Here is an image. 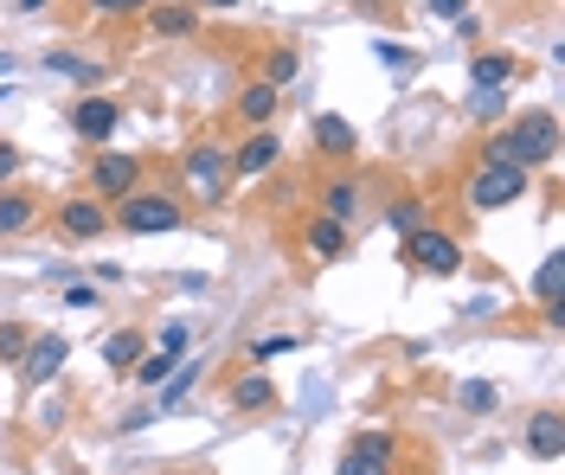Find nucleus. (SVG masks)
<instances>
[{"label": "nucleus", "mask_w": 565, "mask_h": 475, "mask_svg": "<svg viewBox=\"0 0 565 475\" xmlns=\"http://www.w3.org/2000/svg\"><path fill=\"white\" fill-rule=\"evenodd\" d=\"M386 225L398 231V238H412L418 225H430V213H424V199H418V193H398V199L386 206Z\"/></svg>", "instance_id": "obj_24"}, {"label": "nucleus", "mask_w": 565, "mask_h": 475, "mask_svg": "<svg viewBox=\"0 0 565 475\" xmlns=\"http://www.w3.org/2000/svg\"><path fill=\"white\" fill-rule=\"evenodd\" d=\"M302 251L316 257V263H341V257H348V225H334V219H309L302 225Z\"/></svg>", "instance_id": "obj_19"}, {"label": "nucleus", "mask_w": 565, "mask_h": 475, "mask_svg": "<svg viewBox=\"0 0 565 475\" xmlns=\"http://www.w3.org/2000/svg\"><path fill=\"white\" fill-rule=\"evenodd\" d=\"M225 404L238 411V418H257V411H277L282 392H277V379L264 373V366H250V373H238L232 379V392H225Z\"/></svg>", "instance_id": "obj_14"}, {"label": "nucleus", "mask_w": 565, "mask_h": 475, "mask_svg": "<svg viewBox=\"0 0 565 475\" xmlns=\"http://www.w3.org/2000/svg\"><path fill=\"white\" fill-rule=\"evenodd\" d=\"M116 129H122V104L104 97V90H84L77 104H71V136L84 148H109L116 142Z\"/></svg>", "instance_id": "obj_6"}, {"label": "nucleus", "mask_w": 565, "mask_h": 475, "mask_svg": "<svg viewBox=\"0 0 565 475\" xmlns=\"http://www.w3.org/2000/svg\"><path fill=\"white\" fill-rule=\"evenodd\" d=\"M65 309H97V290H90V283H71V290H65Z\"/></svg>", "instance_id": "obj_37"}, {"label": "nucleus", "mask_w": 565, "mask_h": 475, "mask_svg": "<svg viewBox=\"0 0 565 475\" xmlns=\"http://www.w3.org/2000/svg\"><path fill=\"white\" fill-rule=\"evenodd\" d=\"M13 13H45V0H13Z\"/></svg>", "instance_id": "obj_38"}, {"label": "nucleus", "mask_w": 565, "mask_h": 475, "mask_svg": "<svg viewBox=\"0 0 565 475\" xmlns=\"http://www.w3.org/2000/svg\"><path fill=\"white\" fill-rule=\"evenodd\" d=\"M302 72V52H296V45H270V65H264V84H289V77Z\"/></svg>", "instance_id": "obj_29"}, {"label": "nucleus", "mask_w": 565, "mask_h": 475, "mask_svg": "<svg viewBox=\"0 0 565 475\" xmlns=\"http://www.w3.org/2000/svg\"><path fill=\"white\" fill-rule=\"evenodd\" d=\"M0 72H13V52H0Z\"/></svg>", "instance_id": "obj_40"}, {"label": "nucleus", "mask_w": 565, "mask_h": 475, "mask_svg": "<svg viewBox=\"0 0 565 475\" xmlns=\"http://www.w3.org/2000/svg\"><path fill=\"white\" fill-rule=\"evenodd\" d=\"M424 7H430V20H457V13L476 7V0H424Z\"/></svg>", "instance_id": "obj_36"}, {"label": "nucleus", "mask_w": 565, "mask_h": 475, "mask_svg": "<svg viewBox=\"0 0 565 475\" xmlns=\"http://www.w3.org/2000/svg\"><path fill=\"white\" fill-rule=\"evenodd\" d=\"M398 257H405V270H418V277H457L469 251H462L450 231H437V225H418L412 238H398Z\"/></svg>", "instance_id": "obj_5"}, {"label": "nucleus", "mask_w": 565, "mask_h": 475, "mask_svg": "<svg viewBox=\"0 0 565 475\" xmlns=\"http://www.w3.org/2000/svg\"><path fill=\"white\" fill-rule=\"evenodd\" d=\"M136 186H141V154H116V148L90 154V186H84V193H97L104 206H116V199L136 193Z\"/></svg>", "instance_id": "obj_7"}, {"label": "nucleus", "mask_w": 565, "mask_h": 475, "mask_svg": "<svg viewBox=\"0 0 565 475\" xmlns=\"http://www.w3.org/2000/svg\"><path fill=\"white\" fill-rule=\"evenodd\" d=\"M309 142H316V154H321V161H334V168H348L353 154H360V129H353L348 116L321 110V116H309Z\"/></svg>", "instance_id": "obj_10"}, {"label": "nucleus", "mask_w": 565, "mask_h": 475, "mask_svg": "<svg viewBox=\"0 0 565 475\" xmlns=\"http://www.w3.org/2000/svg\"><path fill=\"white\" fill-rule=\"evenodd\" d=\"M180 174H186V193L200 206H218L232 193V148L218 142V136H200V142L180 154Z\"/></svg>", "instance_id": "obj_3"}, {"label": "nucleus", "mask_w": 565, "mask_h": 475, "mask_svg": "<svg viewBox=\"0 0 565 475\" xmlns=\"http://www.w3.org/2000/svg\"><path fill=\"white\" fill-rule=\"evenodd\" d=\"M200 7H212V13H225V7H245V0H200Z\"/></svg>", "instance_id": "obj_39"}, {"label": "nucleus", "mask_w": 565, "mask_h": 475, "mask_svg": "<svg viewBox=\"0 0 565 475\" xmlns=\"http://www.w3.org/2000/svg\"><path fill=\"white\" fill-rule=\"evenodd\" d=\"M521 77V58L508 52H469V90H508Z\"/></svg>", "instance_id": "obj_18"}, {"label": "nucleus", "mask_w": 565, "mask_h": 475, "mask_svg": "<svg viewBox=\"0 0 565 475\" xmlns=\"http://www.w3.org/2000/svg\"><path fill=\"white\" fill-rule=\"evenodd\" d=\"M533 295H540V309L546 302H565V251H546L540 277H533Z\"/></svg>", "instance_id": "obj_25"}, {"label": "nucleus", "mask_w": 565, "mask_h": 475, "mask_svg": "<svg viewBox=\"0 0 565 475\" xmlns=\"http://www.w3.org/2000/svg\"><path fill=\"white\" fill-rule=\"evenodd\" d=\"M174 366H180V360H168V354H154V347H148V354H141V360L129 366V379H136V386H148V392H154V386H161V379H168Z\"/></svg>", "instance_id": "obj_28"}, {"label": "nucleus", "mask_w": 565, "mask_h": 475, "mask_svg": "<svg viewBox=\"0 0 565 475\" xmlns=\"http://www.w3.org/2000/svg\"><path fill=\"white\" fill-rule=\"evenodd\" d=\"M289 347H302V341H296V334H264V341H250L245 347V360H277V354H289Z\"/></svg>", "instance_id": "obj_31"}, {"label": "nucleus", "mask_w": 565, "mask_h": 475, "mask_svg": "<svg viewBox=\"0 0 565 475\" xmlns=\"http://www.w3.org/2000/svg\"><path fill=\"white\" fill-rule=\"evenodd\" d=\"M65 360H71L65 334H33L26 354H20V379H26V386H52V379L65 373Z\"/></svg>", "instance_id": "obj_12"}, {"label": "nucleus", "mask_w": 565, "mask_h": 475, "mask_svg": "<svg viewBox=\"0 0 565 475\" xmlns=\"http://www.w3.org/2000/svg\"><path fill=\"white\" fill-rule=\"evenodd\" d=\"M26 341H33V328L7 322V328H0V366H20V354H26Z\"/></svg>", "instance_id": "obj_32"}, {"label": "nucleus", "mask_w": 565, "mask_h": 475, "mask_svg": "<svg viewBox=\"0 0 565 475\" xmlns=\"http://www.w3.org/2000/svg\"><path fill=\"white\" fill-rule=\"evenodd\" d=\"M141 354H148V328H116V334H104V366H109V373H129Z\"/></svg>", "instance_id": "obj_22"}, {"label": "nucleus", "mask_w": 565, "mask_h": 475, "mask_svg": "<svg viewBox=\"0 0 565 475\" xmlns=\"http://www.w3.org/2000/svg\"><path fill=\"white\" fill-rule=\"evenodd\" d=\"M457 404L469 411V418H489L494 404H501V392H494L489 379H469V386H457Z\"/></svg>", "instance_id": "obj_27"}, {"label": "nucleus", "mask_w": 565, "mask_h": 475, "mask_svg": "<svg viewBox=\"0 0 565 475\" xmlns=\"http://www.w3.org/2000/svg\"><path fill=\"white\" fill-rule=\"evenodd\" d=\"M20 168H26V154H20V148L7 142V136H0V186L13 181V174H20Z\"/></svg>", "instance_id": "obj_34"}, {"label": "nucleus", "mask_w": 565, "mask_h": 475, "mask_svg": "<svg viewBox=\"0 0 565 475\" xmlns=\"http://www.w3.org/2000/svg\"><path fill=\"white\" fill-rule=\"evenodd\" d=\"M109 231V206L97 199V193H71V199H58V238H71V245H97Z\"/></svg>", "instance_id": "obj_9"}, {"label": "nucleus", "mask_w": 565, "mask_h": 475, "mask_svg": "<svg viewBox=\"0 0 565 475\" xmlns=\"http://www.w3.org/2000/svg\"><path fill=\"white\" fill-rule=\"evenodd\" d=\"M232 110H238L245 129H270V116L282 110V90H277V84H264V77H250L245 90L232 97Z\"/></svg>", "instance_id": "obj_17"}, {"label": "nucleus", "mask_w": 565, "mask_h": 475, "mask_svg": "<svg viewBox=\"0 0 565 475\" xmlns=\"http://www.w3.org/2000/svg\"><path fill=\"white\" fill-rule=\"evenodd\" d=\"M469 116L476 122H501L508 116V90H469Z\"/></svg>", "instance_id": "obj_30"}, {"label": "nucleus", "mask_w": 565, "mask_h": 475, "mask_svg": "<svg viewBox=\"0 0 565 475\" xmlns=\"http://www.w3.org/2000/svg\"><path fill=\"white\" fill-rule=\"evenodd\" d=\"M90 13H104V20H136V13H148L154 0H84Z\"/></svg>", "instance_id": "obj_33"}, {"label": "nucleus", "mask_w": 565, "mask_h": 475, "mask_svg": "<svg viewBox=\"0 0 565 475\" xmlns=\"http://www.w3.org/2000/svg\"><path fill=\"white\" fill-rule=\"evenodd\" d=\"M45 219V199L26 193V186H0V238H20Z\"/></svg>", "instance_id": "obj_16"}, {"label": "nucleus", "mask_w": 565, "mask_h": 475, "mask_svg": "<svg viewBox=\"0 0 565 475\" xmlns=\"http://www.w3.org/2000/svg\"><path fill=\"white\" fill-rule=\"evenodd\" d=\"M186 213H193V206H186L180 193L136 186V193H122V199L109 206V225H116V231H129V238H161V231H180Z\"/></svg>", "instance_id": "obj_2"}, {"label": "nucleus", "mask_w": 565, "mask_h": 475, "mask_svg": "<svg viewBox=\"0 0 565 475\" xmlns=\"http://www.w3.org/2000/svg\"><path fill=\"white\" fill-rule=\"evenodd\" d=\"M521 443H527V456H540V463H559V456H565V411H559V404L533 411L527 431H521Z\"/></svg>", "instance_id": "obj_15"}, {"label": "nucleus", "mask_w": 565, "mask_h": 475, "mask_svg": "<svg viewBox=\"0 0 565 475\" xmlns=\"http://www.w3.org/2000/svg\"><path fill=\"white\" fill-rule=\"evenodd\" d=\"M45 72L52 77H71V84H84V90H97L109 77L104 58H71V52H45Z\"/></svg>", "instance_id": "obj_23"}, {"label": "nucleus", "mask_w": 565, "mask_h": 475, "mask_svg": "<svg viewBox=\"0 0 565 475\" xmlns=\"http://www.w3.org/2000/svg\"><path fill=\"white\" fill-rule=\"evenodd\" d=\"M148 26L161 39H193L200 33V7H186V0H154V7H148Z\"/></svg>", "instance_id": "obj_21"}, {"label": "nucleus", "mask_w": 565, "mask_h": 475, "mask_svg": "<svg viewBox=\"0 0 565 475\" xmlns=\"http://www.w3.org/2000/svg\"><path fill=\"white\" fill-rule=\"evenodd\" d=\"M148 347H154V354H168V360H186L193 328H186V322H161V334H148Z\"/></svg>", "instance_id": "obj_26"}, {"label": "nucleus", "mask_w": 565, "mask_h": 475, "mask_svg": "<svg viewBox=\"0 0 565 475\" xmlns=\"http://www.w3.org/2000/svg\"><path fill=\"white\" fill-rule=\"evenodd\" d=\"M476 161H494V168H553L559 161V116L553 110H521L508 129L482 136V154Z\"/></svg>", "instance_id": "obj_1"}, {"label": "nucleus", "mask_w": 565, "mask_h": 475, "mask_svg": "<svg viewBox=\"0 0 565 475\" xmlns=\"http://www.w3.org/2000/svg\"><path fill=\"white\" fill-rule=\"evenodd\" d=\"M316 213L321 219H334V225H353L360 213H366V186L353 181V174H328L316 193Z\"/></svg>", "instance_id": "obj_13"}, {"label": "nucleus", "mask_w": 565, "mask_h": 475, "mask_svg": "<svg viewBox=\"0 0 565 475\" xmlns=\"http://www.w3.org/2000/svg\"><path fill=\"white\" fill-rule=\"evenodd\" d=\"M282 161V142L270 129H245V142L232 148V181H264V174H277Z\"/></svg>", "instance_id": "obj_11"}, {"label": "nucleus", "mask_w": 565, "mask_h": 475, "mask_svg": "<svg viewBox=\"0 0 565 475\" xmlns=\"http://www.w3.org/2000/svg\"><path fill=\"white\" fill-rule=\"evenodd\" d=\"M533 174L527 168H494V161H476V174L462 181V206L469 213H501V206H521L527 199Z\"/></svg>", "instance_id": "obj_4"}, {"label": "nucleus", "mask_w": 565, "mask_h": 475, "mask_svg": "<svg viewBox=\"0 0 565 475\" xmlns=\"http://www.w3.org/2000/svg\"><path fill=\"white\" fill-rule=\"evenodd\" d=\"M200 366H206V360H193V354H186V360H180L174 373L154 386V418H168V411H180V404H186V392L200 386Z\"/></svg>", "instance_id": "obj_20"}, {"label": "nucleus", "mask_w": 565, "mask_h": 475, "mask_svg": "<svg viewBox=\"0 0 565 475\" xmlns=\"http://www.w3.org/2000/svg\"><path fill=\"white\" fill-rule=\"evenodd\" d=\"M380 58H386L392 72H405V65H412V45H398V39H380Z\"/></svg>", "instance_id": "obj_35"}, {"label": "nucleus", "mask_w": 565, "mask_h": 475, "mask_svg": "<svg viewBox=\"0 0 565 475\" xmlns=\"http://www.w3.org/2000/svg\"><path fill=\"white\" fill-rule=\"evenodd\" d=\"M398 438L392 431H353L341 450V475H398Z\"/></svg>", "instance_id": "obj_8"}]
</instances>
